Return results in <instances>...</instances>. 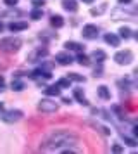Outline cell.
I'll use <instances>...</instances> for the list:
<instances>
[{
    "label": "cell",
    "instance_id": "obj_26",
    "mask_svg": "<svg viewBox=\"0 0 138 154\" xmlns=\"http://www.w3.org/2000/svg\"><path fill=\"white\" fill-rule=\"evenodd\" d=\"M17 2H19V0H4V4H5V5H9V7L17 5Z\"/></svg>",
    "mask_w": 138,
    "mask_h": 154
},
{
    "label": "cell",
    "instance_id": "obj_1",
    "mask_svg": "<svg viewBox=\"0 0 138 154\" xmlns=\"http://www.w3.org/2000/svg\"><path fill=\"white\" fill-rule=\"evenodd\" d=\"M74 144H78V137L73 132L68 130H57L54 132L45 146L41 147V151H59V152H78L80 149H74Z\"/></svg>",
    "mask_w": 138,
    "mask_h": 154
},
{
    "label": "cell",
    "instance_id": "obj_13",
    "mask_svg": "<svg viewBox=\"0 0 138 154\" xmlns=\"http://www.w3.org/2000/svg\"><path fill=\"white\" fill-rule=\"evenodd\" d=\"M45 95H47V97H59V95H61V88H59L57 85L45 87Z\"/></svg>",
    "mask_w": 138,
    "mask_h": 154
},
{
    "label": "cell",
    "instance_id": "obj_9",
    "mask_svg": "<svg viewBox=\"0 0 138 154\" xmlns=\"http://www.w3.org/2000/svg\"><path fill=\"white\" fill-rule=\"evenodd\" d=\"M7 28L10 29L12 33H17V31H22V29H28V23L26 21H12L9 23Z\"/></svg>",
    "mask_w": 138,
    "mask_h": 154
},
{
    "label": "cell",
    "instance_id": "obj_33",
    "mask_svg": "<svg viewBox=\"0 0 138 154\" xmlns=\"http://www.w3.org/2000/svg\"><path fill=\"white\" fill-rule=\"evenodd\" d=\"M4 111V104H2V102H0V112Z\"/></svg>",
    "mask_w": 138,
    "mask_h": 154
},
{
    "label": "cell",
    "instance_id": "obj_20",
    "mask_svg": "<svg viewBox=\"0 0 138 154\" xmlns=\"http://www.w3.org/2000/svg\"><path fill=\"white\" fill-rule=\"evenodd\" d=\"M76 61L81 64V66H92V61H90V57H88V56H85V54H81V52L78 54Z\"/></svg>",
    "mask_w": 138,
    "mask_h": 154
},
{
    "label": "cell",
    "instance_id": "obj_7",
    "mask_svg": "<svg viewBox=\"0 0 138 154\" xmlns=\"http://www.w3.org/2000/svg\"><path fill=\"white\" fill-rule=\"evenodd\" d=\"M81 35L86 40H95L97 36H98V26H95V24H85Z\"/></svg>",
    "mask_w": 138,
    "mask_h": 154
},
{
    "label": "cell",
    "instance_id": "obj_6",
    "mask_svg": "<svg viewBox=\"0 0 138 154\" xmlns=\"http://www.w3.org/2000/svg\"><path fill=\"white\" fill-rule=\"evenodd\" d=\"M57 109H59V104L52 99H41L38 102V111L41 112H55Z\"/></svg>",
    "mask_w": 138,
    "mask_h": 154
},
{
    "label": "cell",
    "instance_id": "obj_12",
    "mask_svg": "<svg viewBox=\"0 0 138 154\" xmlns=\"http://www.w3.org/2000/svg\"><path fill=\"white\" fill-rule=\"evenodd\" d=\"M62 7L68 12H76L78 11V2L76 0H62Z\"/></svg>",
    "mask_w": 138,
    "mask_h": 154
},
{
    "label": "cell",
    "instance_id": "obj_11",
    "mask_svg": "<svg viewBox=\"0 0 138 154\" xmlns=\"http://www.w3.org/2000/svg\"><path fill=\"white\" fill-rule=\"evenodd\" d=\"M73 94H74V99L80 102V104H83V106H88L90 104L88 99L85 97V94H83V88H74V90H73Z\"/></svg>",
    "mask_w": 138,
    "mask_h": 154
},
{
    "label": "cell",
    "instance_id": "obj_4",
    "mask_svg": "<svg viewBox=\"0 0 138 154\" xmlns=\"http://www.w3.org/2000/svg\"><path fill=\"white\" fill-rule=\"evenodd\" d=\"M48 56V49L47 47H36V49H33L29 54L26 56V61L28 63H38V61H41V57H47Z\"/></svg>",
    "mask_w": 138,
    "mask_h": 154
},
{
    "label": "cell",
    "instance_id": "obj_22",
    "mask_svg": "<svg viewBox=\"0 0 138 154\" xmlns=\"http://www.w3.org/2000/svg\"><path fill=\"white\" fill-rule=\"evenodd\" d=\"M68 78L71 80V82H78V83H85V76H81V75H78V73H69Z\"/></svg>",
    "mask_w": 138,
    "mask_h": 154
},
{
    "label": "cell",
    "instance_id": "obj_28",
    "mask_svg": "<svg viewBox=\"0 0 138 154\" xmlns=\"http://www.w3.org/2000/svg\"><path fill=\"white\" fill-rule=\"evenodd\" d=\"M112 151H114V152H121V151H123V147L116 144V146H112Z\"/></svg>",
    "mask_w": 138,
    "mask_h": 154
},
{
    "label": "cell",
    "instance_id": "obj_29",
    "mask_svg": "<svg viewBox=\"0 0 138 154\" xmlns=\"http://www.w3.org/2000/svg\"><path fill=\"white\" fill-rule=\"evenodd\" d=\"M131 2H133V0H117L119 5H126V4H131Z\"/></svg>",
    "mask_w": 138,
    "mask_h": 154
},
{
    "label": "cell",
    "instance_id": "obj_19",
    "mask_svg": "<svg viewBox=\"0 0 138 154\" xmlns=\"http://www.w3.org/2000/svg\"><path fill=\"white\" fill-rule=\"evenodd\" d=\"M24 87H26V85H24V82H21V80H17V78H16V80H12V83H10V88H12V90H16V92L24 90Z\"/></svg>",
    "mask_w": 138,
    "mask_h": 154
},
{
    "label": "cell",
    "instance_id": "obj_25",
    "mask_svg": "<svg viewBox=\"0 0 138 154\" xmlns=\"http://www.w3.org/2000/svg\"><path fill=\"white\" fill-rule=\"evenodd\" d=\"M124 140H126V144L128 146H131V147H136V140L135 139H130V137H123Z\"/></svg>",
    "mask_w": 138,
    "mask_h": 154
},
{
    "label": "cell",
    "instance_id": "obj_23",
    "mask_svg": "<svg viewBox=\"0 0 138 154\" xmlns=\"http://www.w3.org/2000/svg\"><path fill=\"white\" fill-rule=\"evenodd\" d=\"M57 87H59V88H69V87H71V80H69V78H61V80H57Z\"/></svg>",
    "mask_w": 138,
    "mask_h": 154
},
{
    "label": "cell",
    "instance_id": "obj_3",
    "mask_svg": "<svg viewBox=\"0 0 138 154\" xmlns=\"http://www.w3.org/2000/svg\"><path fill=\"white\" fill-rule=\"evenodd\" d=\"M133 59H135V56H133V52H131L130 49L119 50V52H116V56H114V61H116L119 66H128V64L133 63Z\"/></svg>",
    "mask_w": 138,
    "mask_h": 154
},
{
    "label": "cell",
    "instance_id": "obj_16",
    "mask_svg": "<svg viewBox=\"0 0 138 154\" xmlns=\"http://www.w3.org/2000/svg\"><path fill=\"white\" fill-rule=\"evenodd\" d=\"M50 24H52L54 28H62V26H64V17L59 16V14H54L50 17Z\"/></svg>",
    "mask_w": 138,
    "mask_h": 154
},
{
    "label": "cell",
    "instance_id": "obj_31",
    "mask_svg": "<svg viewBox=\"0 0 138 154\" xmlns=\"http://www.w3.org/2000/svg\"><path fill=\"white\" fill-rule=\"evenodd\" d=\"M62 102H64V104H71V99H68V97H62Z\"/></svg>",
    "mask_w": 138,
    "mask_h": 154
},
{
    "label": "cell",
    "instance_id": "obj_8",
    "mask_svg": "<svg viewBox=\"0 0 138 154\" xmlns=\"http://www.w3.org/2000/svg\"><path fill=\"white\" fill-rule=\"evenodd\" d=\"M55 61L61 64V66H69V64H73V57H71V54H68V52H59V54H55Z\"/></svg>",
    "mask_w": 138,
    "mask_h": 154
},
{
    "label": "cell",
    "instance_id": "obj_30",
    "mask_svg": "<svg viewBox=\"0 0 138 154\" xmlns=\"http://www.w3.org/2000/svg\"><path fill=\"white\" fill-rule=\"evenodd\" d=\"M4 87H5V78H4L2 75H0V90H2Z\"/></svg>",
    "mask_w": 138,
    "mask_h": 154
},
{
    "label": "cell",
    "instance_id": "obj_5",
    "mask_svg": "<svg viewBox=\"0 0 138 154\" xmlns=\"http://www.w3.org/2000/svg\"><path fill=\"white\" fill-rule=\"evenodd\" d=\"M0 118L4 123H9V125H12V123H17L21 118H22V111L19 109H10V111H4L0 114Z\"/></svg>",
    "mask_w": 138,
    "mask_h": 154
},
{
    "label": "cell",
    "instance_id": "obj_34",
    "mask_svg": "<svg viewBox=\"0 0 138 154\" xmlns=\"http://www.w3.org/2000/svg\"><path fill=\"white\" fill-rule=\"evenodd\" d=\"M4 68H5V64H2V63H0V69H4Z\"/></svg>",
    "mask_w": 138,
    "mask_h": 154
},
{
    "label": "cell",
    "instance_id": "obj_32",
    "mask_svg": "<svg viewBox=\"0 0 138 154\" xmlns=\"http://www.w3.org/2000/svg\"><path fill=\"white\" fill-rule=\"evenodd\" d=\"M83 4H93V0H81Z\"/></svg>",
    "mask_w": 138,
    "mask_h": 154
},
{
    "label": "cell",
    "instance_id": "obj_18",
    "mask_svg": "<svg viewBox=\"0 0 138 154\" xmlns=\"http://www.w3.org/2000/svg\"><path fill=\"white\" fill-rule=\"evenodd\" d=\"M131 36H133V31H131V28H128V26H121V28H119V38L128 40V38H131Z\"/></svg>",
    "mask_w": 138,
    "mask_h": 154
},
{
    "label": "cell",
    "instance_id": "obj_35",
    "mask_svg": "<svg viewBox=\"0 0 138 154\" xmlns=\"http://www.w3.org/2000/svg\"><path fill=\"white\" fill-rule=\"evenodd\" d=\"M2 29H4V24H2V23H0V31H2Z\"/></svg>",
    "mask_w": 138,
    "mask_h": 154
},
{
    "label": "cell",
    "instance_id": "obj_10",
    "mask_svg": "<svg viewBox=\"0 0 138 154\" xmlns=\"http://www.w3.org/2000/svg\"><path fill=\"white\" fill-rule=\"evenodd\" d=\"M104 40H105V43H109L110 47H119V42H121V38L116 33H107L104 36Z\"/></svg>",
    "mask_w": 138,
    "mask_h": 154
},
{
    "label": "cell",
    "instance_id": "obj_24",
    "mask_svg": "<svg viewBox=\"0 0 138 154\" xmlns=\"http://www.w3.org/2000/svg\"><path fill=\"white\" fill-rule=\"evenodd\" d=\"M105 9H107V4H102V7H98V9H92L90 12H92L93 16H97V14H102V12L105 11Z\"/></svg>",
    "mask_w": 138,
    "mask_h": 154
},
{
    "label": "cell",
    "instance_id": "obj_21",
    "mask_svg": "<svg viewBox=\"0 0 138 154\" xmlns=\"http://www.w3.org/2000/svg\"><path fill=\"white\" fill-rule=\"evenodd\" d=\"M41 16H43V11H41L40 7H34V11H31V12H29V17H31L33 21L41 19Z\"/></svg>",
    "mask_w": 138,
    "mask_h": 154
},
{
    "label": "cell",
    "instance_id": "obj_15",
    "mask_svg": "<svg viewBox=\"0 0 138 154\" xmlns=\"http://www.w3.org/2000/svg\"><path fill=\"white\" fill-rule=\"evenodd\" d=\"M97 94H98V97L104 99V100H109L110 99V90L105 87V85H100V87L97 88Z\"/></svg>",
    "mask_w": 138,
    "mask_h": 154
},
{
    "label": "cell",
    "instance_id": "obj_14",
    "mask_svg": "<svg viewBox=\"0 0 138 154\" xmlns=\"http://www.w3.org/2000/svg\"><path fill=\"white\" fill-rule=\"evenodd\" d=\"M64 47H66L68 50H74V52H81V50L85 49V47H83L80 42H73V40L66 42V43H64Z\"/></svg>",
    "mask_w": 138,
    "mask_h": 154
},
{
    "label": "cell",
    "instance_id": "obj_2",
    "mask_svg": "<svg viewBox=\"0 0 138 154\" xmlns=\"http://www.w3.org/2000/svg\"><path fill=\"white\" fill-rule=\"evenodd\" d=\"M21 38L17 36H5V38H2L0 40V52H5V54H14V52H17L21 49Z\"/></svg>",
    "mask_w": 138,
    "mask_h": 154
},
{
    "label": "cell",
    "instance_id": "obj_27",
    "mask_svg": "<svg viewBox=\"0 0 138 154\" xmlns=\"http://www.w3.org/2000/svg\"><path fill=\"white\" fill-rule=\"evenodd\" d=\"M33 5L34 7H41V5H45V0H33Z\"/></svg>",
    "mask_w": 138,
    "mask_h": 154
},
{
    "label": "cell",
    "instance_id": "obj_17",
    "mask_svg": "<svg viewBox=\"0 0 138 154\" xmlns=\"http://www.w3.org/2000/svg\"><path fill=\"white\" fill-rule=\"evenodd\" d=\"M92 59H95L98 64H102L105 59H107V54L104 52V50H93V54H92Z\"/></svg>",
    "mask_w": 138,
    "mask_h": 154
}]
</instances>
